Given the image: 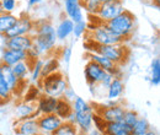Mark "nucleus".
Listing matches in <instances>:
<instances>
[{
  "mask_svg": "<svg viewBox=\"0 0 160 135\" xmlns=\"http://www.w3.org/2000/svg\"><path fill=\"white\" fill-rule=\"evenodd\" d=\"M36 135H44V134H41V133H38V134H36Z\"/></svg>",
  "mask_w": 160,
  "mask_h": 135,
  "instance_id": "37998d69",
  "label": "nucleus"
},
{
  "mask_svg": "<svg viewBox=\"0 0 160 135\" xmlns=\"http://www.w3.org/2000/svg\"><path fill=\"white\" fill-rule=\"evenodd\" d=\"M113 77H115V75H112V74H110V73H106V74L103 75V77H102V80L100 81L99 85H101L103 89H107V87L110 86V84L112 82Z\"/></svg>",
  "mask_w": 160,
  "mask_h": 135,
  "instance_id": "4c0bfd02",
  "label": "nucleus"
},
{
  "mask_svg": "<svg viewBox=\"0 0 160 135\" xmlns=\"http://www.w3.org/2000/svg\"><path fill=\"white\" fill-rule=\"evenodd\" d=\"M144 135H159V134H158L157 132H154V130H152V129H149V130H148V132H147V133H145V134H144Z\"/></svg>",
  "mask_w": 160,
  "mask_h": 135,
  "instance_id": "a19ab883",
  "label": "nucleus"
},
{
  "mask_svg": "<svg viewBox=\"0 0 160 135\" xmlns=\"http://www.w3.org/2000/svg\"><path fill=\"white\" fill-rule=\"evenodd\" d=\"M124 91V84L121 76H115L110 86L107 87V98L110 101H117L123 95Z\"/></svg>",
  "mask_w": 160,
  "mask_h": 135,
  "instance_id": "412c9836",
  "label": "nucleus"
},
{
  "mask_svg": "<svg viewBox=\"0 0 160 135\" xmlns=\"http://www.w3.org/2000/svg\"><path fill=\"white\" fill-rule=\"evenodd\" d=\"M103 135H131V127L126 125L123 122H111L106 123Z\"/></svg>",
  "mask_w": 160,
  "mask_h": 135,
  "instance_id": "aec40b11",
  "label": "nucleus"
},
{
  "mask_svg": "<svg viewBox=\"0 0 160 135\" xmlns=\"http://www.w3.org/2000/svg\"><path fill=\"white\" fill-rule=\"evenodd\" d=\"M57 103H58V98L47 95H41L36 101L37 111L40 114H53L56 112Z\"/></svg>",
  "mask_w": 160,
  "mask_h": 135,
  "instance_id": "f3484780",
  "label": "nucleus"
},
{
  "mask_svg": "<svg viewBox=\"0 0 160 135\" xmlns=\"http://www.w3.org/2000/svg\"><path fill=\"white\" fill-rule=\"evenodd\" d=\"M0 75L6 81V84L9 85V87L11 89L14 96L19 91L21 84H26V81H19L18 77L15 76V74L12 73L11 66H9V65H6L4 63H0Z\"/></svg>",
  "mask_w": 160,
  "mask_h": 135,
  "instance_id": "dca6fc26",
  "label": "nucleus"
},
{
  "mask_svg": "<svg viewBox=\"0 0 160 135\" xmlns=\"http://www.w3.org/2000/svg\"><path fill=\"white\" fill-rule=\"evenodd\" d=\"M101 4H105V2H110V1H113V0H99Z\"/></svg>",
  "mask_w": 160,
  "mask_h": 135,
  "instance_id": "79ce46f5",
  "label": "nucleus"
},
{
  "mask_svg": "<svg viewBox=\"0 0 160 135\" xmlns=\"http://www.w3.org/2000/svg\"><path fill=\"white\" fill-rule=\"evenodd\" d=\"M57 116L59 117L60 119L64 122L67 120V118L73 113V106H72V102L60 97L58 98V103H57V108H56V112H54Z\"/></svg>",
  "mask_w": 160,
  "mask_h": 135,
  "instance_id": "b1692460",
  "label": "nucleus"
},
{
  "mask_svg": "<svg viewBox=\"0 0 160 135\" xmlns=\"http://www.w3.org/2000/svg\"><path fill=\"white\" fill-rule=\"evenodd\" d=\"M26 59H27L26 52L15 51V49H9V48H5L2 51V54H1V63L6 64L9 66H12L16 63L22 61V60H26Z\"/></svg>",
  "mask_w": 160,
  "mask_h": 135,
  "instance_id": "6ab92c4d",
  "label": "nucleus"
},
{
  "mask_svg": "<svg viewBox=\"0 0 160 135\" xmlns=\"http://www.w3.org/2000/svg\"><path fill=\"white\" fill-rule=\"evenodd\" d=\"M73 28H74V22L68 17H63L58 23V26L56 27V36L57 39L59 41H65L72 33H73Z\"/></svg>",
  "mask_w": 160,
  "mask_h": 135,
  "instance_id": "4be33fe9",
  "label": "nucleus"
},
{
  "mask_svg": "<svg viewBox=\"0 0 160 135\" xmlns=\"http://www.w3.org/2000/svg\"><path fill=\"white\" fill-rule=\"evenodd\" d=\"M51 135H81L78 127L69 122H63L59 128Z\"/></svg>",
  "mask_w": 160,
  "mask_h": 135,
  "instance_id": "c85d7f7f",
  "label": "nucleus"
},
{
  "mask_svg": "<svg viewBox=\"0 0 160 135\" xmlns=\"http://www.w3.org/2000/svg\"><path fill=\"white\" fill-rule=\"evenodd\" d=\"M37 85L42 91V95H47V96L56 97V98L63 97L65 90L69 87L67 77L60 71H56L47 76L41 77Z\"/></svg>",
  "mask_w": 160,
  "mask_h": 135,
  "instance_id": "7ed1b4c3",
  "label": "nucleus"
},
{
  "mask_svg": "<svg viewBox=\"0 0 160 135\" xmlns=\"http://www.w3.org/2000/svg\"><path fill=\"white\" fill-rule=\"evenodd\" d=\"M41 0H28V5L30 6H36L37 4H40Z\"/></svg>",
  "mask_w": 160,
  "mask_h": 135,
  "instance_id": "ea45409f",
  "label": "nucleus"
},
{
  "mask_svg": "<svg viewBox=\"0 0 160 135\" xmlns=\"http://www.w3.org/2000/svg\"><path fill=\"white\" fill-rule=\"evenodd\" d=\"M0 135H1V134H0Z\"/></svg>",
  "mask_w": 160,
  "mask_h": 135,
  "instance_id": "c03bdc74",
  "label": "nucleus"
},
{
  "mask_svg": "<svg viewBox=\"0 0 160 135\" xmlns=\"http://www.w3.org/2000/svg\"><path fill=\"white\" fill-rule=\"evenodd\" d=\"M124 10H126V7H124V4H123L122 0H113V1H110V2L101 4L100 10H99L96 16L103 23H106L110 20L115 19L116 16L122 14Z\"/></svg>",
  "mask_w": 160,
  "mask_h": 135,
  "instance_id": "1a4fd4ad",
  "label": "nucleus"
},
{
  "mask_svg": "<svg viewBox=\"0 0 160 135\" xmlns=\"http://www.w3.org/2000/svg\"><path fill=\"white\" fill-rule=\"evenodd\" d=\"M64 11L67 17L70 19L74 23L84 20L81 0H64Z\"/></svg>",
  "mask_w": 160,
  "mask_h": 135,
  "instance_id": "2eb2a0df",
  "label": "nucleus"
},
{
  "mask_svg": "<svg viewBox=\"0 0 160 135\" xmlns=\"http://www.w3.org/2000/svg\"><path fill=\"white\" fill-rule=\"evenodd\" d=\"M95 125V129L99 130L101 133H103V129L106 127V122L102 119V117L98 113L94 112V116H92V127Z\"/></svg>",
  "mask_w": 160,
  "mask_h": 135,
  "instance_id": "c9c22d12",
  "label": "nucleus"
},
{
  "mask_svg": "<svg viewBox=\"0 0 160 135\" xmlns=\"http://www.w3.org/2000/svg\"><path fill=\"white\" fill-rule=\"evenodd\" d=\"M15 116L18 119H27V118H37L40 113L37 111L36 103L23 101L15 107Z\"/></svg>",
  "mask_w": 160,
  "mask_h": 135,
  "instance_id": "a211bd4d",
  "label": "nucleus"
},
{
  "mask_svg": "<svg viewBox=\"0 0 160 135\" xmlns=\"http://www.w3.org/2000/svg\"><path fill=\"white\" fill-rule=\"evenodd\" d=\"M81 6H82V9L85 7V10L89 15H98V12L100 10L101 2L99 0H82Z\"/></svg>",
  "mask_w": 160,
  "mask_h": 135,
  "instance_id": "2f4dec72",
  "label": "nucleus"
},
{
  "mask_svg": "<svg viewBox=\"0 0 160 135\" xmlns=\"http://www.w3.org/2000/svg\"><path fill=\"white\" fill-rule=\"evenodd\" d=\"M42 65H43V60L42 59H37L36 61L32 63L31 66V71H30V80L33 84H37L41 80V74H42Z\"/></svg>",
  "mask_w": 160,
  "mask_h": 135,
  "instance_id": "7c9ffc66",
  "label": "nucleus"
},
{
  "mask_svg": "<svg viewBox=\"0 0 160 135\" xmlns=\"http://www.w3.org/2000/svg\"><path fill=\"white\" fill-rule=\"evenodd\" d=\"M139 118L138 116V113L136 112V111H133V109H126V112H124V114H123V119H122V122L126 124V125H128V127H133V124L137 122V119Z\"/></svg>",
  "mask_w": 160,
  "mask_h": 135,
  "instance_id": "473e14b6",
  "label": "nucleus"
},
{
  "mask_svg": "<svg viewBox=\"0 0 160 135\" xmlns=\"http://www.w3.org/2000/svg\"><path fill=\"white\" fill-rule=\"evenodd\" d=\"M86 135H103V134L101 132H99V130H96V129H91V130H89L86 133Z\"/></svg>",
  "mask_w": 160,
  "mask_h": 135,
  "instance_id": "58836bf2",
  "label": "nucleus"
},
{
  "mask_svg": "<svg viewBox=\"0 0 160 135\" xmlns=\"http://www.w3.org/2000/svg\"><path fill=\"white\" fill-rule=\"evenodd\" d=\"M89 60L96 63L101 69H103L106 73H110L115 76H121V69L118 65H116L115 63H112L110 59L105 58L103 55H101L99 53H88Z\"/></svg>",
  "mask_w": 160,
  "mask_h": 135,
  "instance_id": "4468645a",
  "label": "nucleus"
},
{
  "mask_svg": "<svg viewBox=\"0 0 160 135\" xmlns=\"http://www.w3.org/2000/svg\"><path fill=\"white\" fill-rule=\"evenodd\" d=\"M70 58H72V47H69V46L63 47V49H62V59L64 60V63L67 65H69Z\"/></svg>",
  "mask_w": 160,
  "mask_h": 135,
  "instance_id": "e433bc0d",
  "label": "nucleus"
},
{
  "mask_svg": "<svg viewBox=\"0 0 160 135\" xmlns=\"http://www.w3.org/2000/svg\"><path fill=\"white\" fill-rule=\"evenodd\" d=\"M33 46L42 53V55H48L54 51L57 44L56 27L48 20H41L35 22V30L32 32Z\"/></svg>",
  "mask_w": 160,
  "mask_h": 135,
  "instance_id": "f257e3e1",
  "label": "nucleus"
},
{
  "mask_svg": "<svg viewBox=\"0 0 160 135\" xmlns=\"http://www.w3.org/2000/svg\"><path fill=\"white\" fill-rule=\"evenodd\" d=\"M149 129H150L149 122L145 118L139 117L137 122L133 124V127L131 128V135H144Z\"/></svg>",
  "mask_w": 160,
  "mask_h": 135,
  "instance_id": "cd10ccee",
  "label": "nucleus"
},
{
  "mask_svg": "<svg viewBox=\"0 0 160 135\" xmlns=\"http://www.w3.org/2000/svg\"><path fill=\"white\" fill-rule=\"evenodd\" d=\"M92 53H99L101 55H103L105 58L110 59L112 63H115L118 66L124 64L128 60V57H129V51H128V48L124 43L107 44V46L95 43Z\"/></svg>",
  "mask_w": 160,
  "mask_h": 135,
  "instance_id": "39448f33",
  "label": "nucleus"
},
{
  "mask_svg": "<svg viewBox=\"0 0 160 135\" xmlns=\"http://www.w3.org/2000/svg\"><path fill=\"white\" fill-rule=\"evenodd\" d=\"M59 59L57 57H49L43 61V65H42V74L41 76H47L49 74H53L56 71H59Z\"/></svg>",
  "mask_w": 160,
  "mask_h": 135,
  "instance_id": "a878e982",
  "label": "nucleus"
},
{
  "mask_svg": "<svg viewBox=\"0 0 160 135\" xmlns=\"http://www.w3.org/2000/svg\"><path fill=\"white\" fill-rule=\"evenodd\" d=\"M150 84L154 87H158L160 85V59L154 58L150 64Z\"/></svg>",
  "mask_w": 160,
  "mask_h": 135,
  "instance_id": "bb28decb",
  "label": "nucleus"
},
{
  "mask_svg": "<svg viewBox=\"0 0 160 135\" xmlns=\"http://www.w3.org/2000/svg\"><path fill=\"white\" fill-rule=\"evenodd\" d=\"M86 31H88V23L82 20L80 22L74 23V28H73V33L72 35H74L75 38H80L82 35L86 33Z\"/></svg>",
  "mask_w": 160,
  "mask_h": 135,
  "instance_id": "f704fd0d",
  "label": "nucleus"
},
{
  "mask_svg": "<svg viewBox=\"0 0 160 135\" xmlns=\"http://www.w3.org/2000/svg\"><path fill=\"white\" fill-rule=\"evenodd\" d=\"M32 63L33 61H30V60H22L16 63L15 65L11 66L12 69V73L15 74V76L18 77L19 81H27V77L30 75V71H31V66H32Z\"/></svg>",
  "mask_w": 160,
  "mask_h": 135,
  "instance_id": "5701e85b",
  "label": "nucleus"
},
{
  "mask_svg": "<svg viewBox=\"0 0 160 135\" xmlns=\"http://www.w3.org/2000/svg\"><path fill=\"white\" fill-rule=\"evenodd\" d=\"M37 123H38L41 134L51 135L62 125L63 120L56 113H53V114H40L37 117Z\"/></svg>",
  "mask_w": 160,
  "mask_h": 135,
  "instance_id": "9d476101",
  "label": "nucleus"
},
{
  "mask_svg": "<svg viewBox=\"0 0 160 135\" xmlns=\"http://www.w3.org/2000/svg\"><path fill=\"white\" fill-rule=\"evenodd\" d=\"M14 130L18 135H36L40 133L37 118L18 119L14 124Z\"/></svg>",
  "mask_w": 160,
  "mask_h": 135,
  "instance_id": "9b49d317",
  "label": "nucleus"
},
{
  "mask_svg": "<svg viewBox=\"0 0 160 135\" xmlns=\"http://www.w3.org/2000/svg\"><path fill=\"white\" fill-rule=\"evenodd\" d=\"M94 112L100 114L106 123L122 122L123 114L126 112V107L117 103V101H111L108 104H103V106L98 107L96 109H94Z\"/></svg>",
  "mask_w": 160,
  "mask_h": 135,
  "instance_id": "0eeeda50",
  "label": "nucleus"
},
{
  "mask_svg": "<svg viewBox=\"0 0 160 135\" xmlns=\"http://www.w3.org/2000/svg\"><path fill=\"white\" fill-rule=\"evenodd\" d=\"M90 27L89 30V38L91 41H94L95 43L98 44H103V46H107V44H121V43H124L126 41L117 36L115 32H112L106 23H100V25H96V26H89L88 25V28Z\"/></svg>",
  "mask_w": 160,
  "mask_h": 135,
  "instance_id": "423d86ee",
  "label": "nucleus"
},
{
  "mask_svg": "<svg viewBox=\"0 0 160 135\" xmlns=\"http://www.w3.org/2000/svg\"><path fill=\"white\" fill-rule=\"evenodd\" d=\"M35 30V21L28 15H22L18 17L16 23L5 33L4 38H10L15 36H25V35H32Z\"/></svg>",
  "mask_w": 160,
  "mask_h": 135,
  "instance_id": "6e6552de",
  "label": "nucleus"
},
{
  "mask_svg": "<svg viewBox=\"0 0 160 135\" xmlns=\"http://www.w3.org/2000/svg\"><path fill=\"white\" fill-rule=\"evenodd\" d=\"M12 97H14V94H12L11 89L9 87L6 81L0 75V104L10 102L12 99Z\"/></svg>",
  "mask_w": 160,
  "mask_h": 135,
  "instance_id": "c756f323",
  "label": "nucleus"
},
{
  "mask_svg": "<svg viewBox=\"0 0 160 135\" xmlns=\"http://www.w3.org/2000/svg\"><path fill=\"white\" fill-rule=\"evenodd\" d=\"M106 25L117 36L122 37L124 41H128L136 30V16L126 9L118 16L106 22Z\"/></svg>",
  "mask_w": 160,
  "mask_h": 135,
  "instance_id": "20e7f679",
  "label": "nucleus"
},
{
  "mask_svg": "<svg viewBox=\"0 0 160 135\" xmlns=\"http://www.w3.org/2000/svg\"><path fill=\"white\" fill-rule=\"evenodd\" d=\"M33 44L32 36L31 35H25V36H15L10 38L5 39V48L9 49H15L21 52H27Z\"/></svg>",
  "mask_w": 160,
  "mask_h": 135,
  "instance_id": "ddd939ff",
  "label": "nucleus"
},
{
  "mask_svg": "<svg viewBox=\"0 0 160 135\" xmlns=\"http://www.w3.org/2000/svg\"><path fill=\"white\" fill-rule=\"evenodd\" d=\"M73 112L75 116V125L78 127L80 134H86L92 129V116L94 108L81 97L75 96L72 102Z\"/></svg>",
  "mask_w": 160,
  "mask_h": 135,
  "instance_id": "f03ea898",
  "label": "nucleus"
},
{
  "mask_svg": "<svg viewBox=\"0 0 160 135\" xmlns=\"http://www.w3.org/2000/svg\"><path fill=\"white\" fill-rule=\"evenodd\" d=\"M18 16L14 14H8V12H0V35L5 36V33L16 23Z\"/></svg>",
  "mask_w": 160,
  "mask_h": 135,
  "instance_id": "393cba45",
  "label": "nucleus"
},
{
  "mask_svg": "<svg viewBox=\"0 0 160 135\" xmlns=\"http://www.w3.org/2000/svg\"><path fill=\"white\" fill-rule=\"evenodd\" d=\"M105 74L106 71L91 60H89L84 68V76L88 85H99Z\"/></svg>",
  "mask_w": 160,
  "mask_h": 135,
  "instance_id": "f8f14e48",
  "label": "nucleus"
},
{
  "mask_svg": "<svg viewBox=\"0 0 160 135\" xmlns=\"http://www.w3.org/2000/svg\"><path fill=\"white\" fill-rule=\"evenodd\" d=\"M16 0H0V12L12 14V11L16 9Z\"/></svg>",
  "mask_w": 160,
  "mask_h": 135,
  "instance_id": "72a5a7b5",
  "label": "nucleus"
}]
</instances>
